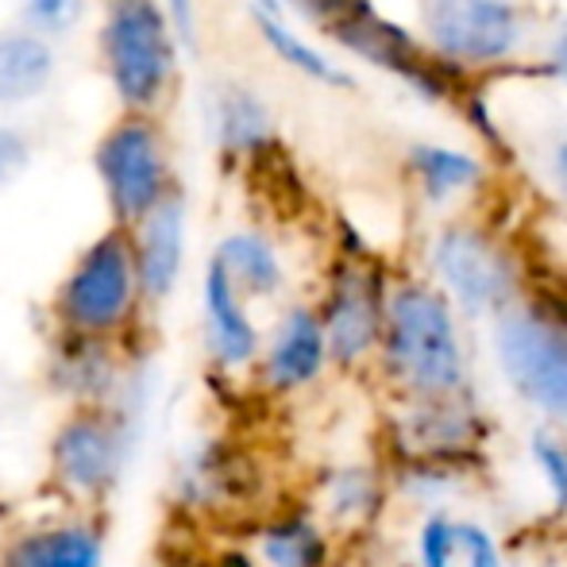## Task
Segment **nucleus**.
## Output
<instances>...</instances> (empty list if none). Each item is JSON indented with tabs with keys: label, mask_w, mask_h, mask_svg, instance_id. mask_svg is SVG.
Listing matches in <instances>:
<instances>
[{
	"label": "nucleus",
	"mask_w": 567,
	"mask_h": 567,
	"mask_svg": "<svg viewBox=\"0 0 567 567\" xmlns=\"http://www.w3.org/2000/svg\"><path fill=\"white\" fill-rule=\"evenodd\" d=\"M390 379L417 402L467 398L471 371L455 329L452 301L429 282H398L382 301V332L374 348Z\"/></svg>",
	"instance_id": "f257e3e1"
},
{
	"label": "nucleus",
	"mask_w": 567,
	"mask_h": 567,
	"mask_svg": "<svg viewBox=\"0 0 567 567\" xmlns=\"http://www.w3.org/2000/svg\"><path fill=\"white\" fill-rule=\"evenodd\" d=\"M97 51L124 113H158L171 101L182 47L163 0H109Z\"/></svg>",
	"instance_id": "f03ea898"
},
{
	"label": "nucleus",
	"mask_w": 567,
	"mask_h": 567,
	"mask_svg": "<svg viewBox=\"0 0 567 567\" xmlns=\"http://www.w3.org/2000/svg\"><path fill=\"white\" fill-rule=\"evenodd\" d=\"M143 306L140 275L127 228H109L85 247L54 293V321L62 332L113 340Z\"/></svg>",
	"instance_id": "7ed1b4c3"
},
{
	"label": "nucleus",
	"mask_w": 567,
	"mask_h": 567,
	"mask_svg": "<svg viewBox=\"0 0 567 567\" xmlns=\"http://www.w3.org/2000/svg\"><path fill=\"white\" fill-rule=\"evenodd\" d=\"M93 171L116 228H132L174 189L171 143L155 113H124L93 147Z\"/></svg>",
	"instance_id": "20e7f679"
},
{
	"label": "nucleus",
	"mask_w": 567,
	"mask_h": 567,
	"mask_svg": "<svg viewBox=\"0 0 567 567\" xmlns=\"http://www.w3.org/2000/svg\"><path fill=\"white\" fill-rule=\"evenodd\" d=\"M494 359L509 390L567 425V324L540 306L509 301L494 313Z\"/></svg>",
	"instance_id": "39448f33"
},
{
	"label": "nucleus",
	"mask_w": 567,
	"mask_h": 567,
	"mask_svg": "<svg viewBox=\"0 0 567 567\" xmlns=\"http://www.w3.org/2000/svg\"><path fill=\"white\" fill-rule=\"evenodd\" d=\"M425 43L452 66L506 62L529 39L525 0H417Z\"/></svg>",
	"instance_id": "423d86ee"
},
{
	"label": "nucleus",
	"mask_w": 567,
	"mask_h": 567,
	"mask_svg": "<svg viewBox=\"0 0 567 567\" xmlns=\"http://www.w3.org/2000/svg\"><path fill=\"white\" fill-rule=\"evenodd\" d=\"M441 293L467 317H494L517 301V267L502 244L471 225H449L433 244Z\"/></svg>",
	"instance_id": "0eeeda50"
},
{
	"label": "nucleus",
	"mask_w": 567,
	"mask_h": 567,
	"mask_svg": "<svg viewBox=\"0 0 567 567\" xmlns=\"http://www.w3.org/2000/svg\"><path fill=\"white\" fill-rule=\"evenodd\" d=\"M127 463L124 425L105 405H78L51 441L54 483L78 502H105Z\"/></svg>",
	"instance_id": "6e6552de"
},
{
	"label": "nucleus",
	"mask_w": 567,
	"mask_h": 567,
	"mask_svg": "<svg viewBox=\"0 0 567 567\" xmlns=\"http://www.w3.org/2000/svg\"><path fill=\"white\" fill-rule=\"evenodd\" d=\"M382 290L379 275L363 262H343L337 267L324 293V306L317 309L329 343V363L337 367H359L374 348L382 332Z\"/></svg>",
	"instance_id": "1a4fd4ad"
},
{
	"label": "nucleus",
	"mask_w": 567,
	"mask_h": 567,
	"mask_svg": "<svg viewBox=\"0 0 567 567\" xmlns=\"http://www.w3.org/2000/svg\"><path fill=\"white\" fill-rule=\"evenodd\" d=\"M251 367L259 371L262 390H270V394H298V390L313 386L329 367V343H324L317 309H286L270 329V337L259 343V355Z\"/></svg>",
	"instance_id": "9d476101"
},
{
	"label": "nucleus",
	"mask_w": 567,
	"mask_h": 567,
	"mask_svg": "<svg viewBox=\"0 0 567 567\" xmlns=\"http://www.w3.org/2000/svg\"><path fill=\"white\" fill-rule=\"evenodd\" d=\"M135 255V275H140L143 306H163L182 282L186 270V194L178 186L155 205L143 220L127 228Z\"/></svg>",
	"instance_id": "9b49d317"
},
{
	"label": "nucleus",
	"mask_w": 567,
	"mask_h": 567,
	"mask_svg": "<svg viewBox=\"0 0 567 567\" xmlns=\"http://www.w3.org/2000/svg\"><path fill=\"white\" fill-rule=\"evenodd\" d=\"M202 317L213 363L220 371H247L259 355L262 332L247 309V298L236 290V282L217 259H209L202 278Z\"/></svg>",
	"instance_id": "f8f14e48"
},
{
	"label": "nucleus",
	"mask_w": 567,
	"mask_h": 567,
	"mask_svg": "<svg viewBox=\"0 0 567 567\" xmlns=\"http://www.w3.org/2000/svg\"><path fill=\"white\" fill-rule=\"evenodd\" d=\"M105 529L97 522H82V517L16 533L0 553V567H105Z\"/></svg>",
	"instance_id": "ddd939ff"
},
{
	"label": "nucleus",
	"mask_w": 567,
	"mask_h": 567,
	"mask_svg": "<svg viewBox=\"0 0 567 567\" xmlns=\"http://www.w3.org/2000/svg\"><path fill=\"white\" fill-rule=\"evenodd\" d=\"M59 74V51L51 39L28 28L0 31V109H23L47 97Z\"/></svg>",
	"instance_id": "4468645a"
},
{
	"label": "nucleus",
	"mask_w": 567,
	"mask_h": 567,
	"mask_svg": "<svg viewBox=\"0 0 567 567\" xmlns=\"http://www.w3.org/2000/svg\"><path fill=\"white\" fill-rule=\"evenodd\" d=\"M54 386L70 394L78 405H105L120 386V363L109 340L62 332L51 359Z\"/></svg>",
	"instance_id": "2eb2a0df"
},
{
	"label": "nucleus",
	"mask_w": 567,
	"mask_h": 567,
	"mask_svg": "<svg viewBox=\"0 0 567 567\" xmlns=\"http://www.w3.org/2000/svg\"><path fill=\"white\" fill-rule=\"evenodd\" d=\"M213 259L228 270V278L236 282V290L251 298H275L286 286V267L278 259V247L270 244L262 231L239 228L225 236L213 251Z\"/></svg>",
	"instance_id": "dca6fc26"
},
{
	"label": "nucleus",
	"mask_w": 567,
	"mask_h": 567,
	"mask_svg": "<svg viewBox=\"0 0 567 567\" xmlns=\"http://www.w3.org/2000/svg\"><path fill=\"white\" fill-rule=\"evenodd\" d=\"M255 560H259V567H329V533L309 514L270 517L255 533Z\"/></svg>",
	"instance_id": "f3484780"
},
{
	"label": "nucleus",
	"mask_w": 567,
	"mask_h": 567,
	"mask_svg": "<svg viewBox=\"0 0 567 567\" xmlns=\"http://www.w3.org/2000/svg\"><path fill=\"white\" fill-rule=\"evenodd\" d=\"M247 12H251L255 28H259L262 43H267L286 66H293L298 74L313 78V82H321V85H351V78L343 74L340 66H332L313 43H306V39L286 23V16H270V12H259V8H247Z\"/></svg>",
	"instance_id": "a211bd4d"
},
{
	"label": "nucleus",
	"mask_w": 567,
	"mask_h": 567,
	"mask_svg": "<svg viewBox=\"0 0 567 567\" xmlns=\"http://www.w3.org/2000/svg\"><path fill=\"white\" fill-rule=\"evenodd\" d=\"M410 166H413V178H417L421 194L429 202H449L452 194L467 189L471 182L478 178V163L463 151L452 147H436V143H417L410 151Z\"/></svg>",
	"instance_id": "6ab92c4d"
},
{
	"label": "nucleus",
	"mask_w": 567,
	"mask_h": 567,
	"mask_svg": "<svg viewBox=\"0 0 567 567\" xmlns=\"http://www.w3.org/2000/svg\"><path fill=\"white\" fill-rule=\"evenodd\" d=\"M217 135L228 155H251L270 140V116L247 90H225L217 97Z\"/></svg>",
	"instance_id": "aec40b11"
},
{
	"label": "nucleus",
	"mask_w": 567,
	"mask_h": 567,
	"mask_svg": "<svg viewBox=\"0 0 567 567\" xmlns=\"http://www.w3.org/2000/svg\"><path fill=\"white\" fill-rule=\"evenodd\" d=\"M321 506L329 522H363L379 506V478L367 467H340L324 478Z\"/></svg>",
	"instance_id": "412c9836"
},
{
	"label": "nucleus",
	"mask_w": 567,
	"mask_h": 567,
	"mask_svg": "<svg viewBox=\"0 0 567 567\" xmlns=\"http://www.w3.org/2000/svg\"><path fill=\"white\" fill-rule=\"evenodd\" d=\"M90 8L93 0H16L20 28L51 39V43L78 35V28L90 20Z\"/></svg>",
	"instance_id": "4be33fe9"
},
{
	"label": "nucleus",
	"mask_w": 567,
	"mask_h": 567,
	"mask_svg": "<svg viewBox=\"0 0 567 567\" xmlns=\"http://www.w3.org/2000/svg\"><path fill=\"white\" fill-rule=\"evenodd\" d=\"M417 567H455L460 564V517L429 514L417 529Z\"/></svg>",
	"instance_id": "5701e85b"
},
{
	"label": "nucleus",
	"mask_w": 567,
	"mask_h": 567,
	"mask_svg": "<svg viewBox=\"0 0 567 567\" xmlns=\"http://www.w3.org/2000/svg\"><path fill=\"white\" fill-rule=\"evenodd\" d=\"M529 455L537 463L540 478H545L548 494H553L556 509H567V441L553 429H533Z\"/></svg>",
	"instance_id": "b1692460"
},
{
	"label": "nucleus",
	"mask_w": 567,
	"mask_h": 567,
	"mask_svg": "<svg viewBox=\"0 0 567 567\" xmlns=\"http://www.w3.org/2000/svg\"><path fill=\"white\" fill-rule=\"evenodd\" d=\"M460 564L463 567H502L494 537L478 522H460Z\"/></svg>",
	"instance_id": "393cba45"
},
{
	"label": "nucleus",
	"mask_w": 567,
	"mask_h": 567,
	"mask_svg": "<svg viewBox=\"0 0 567 567\" xmlns=\"http://www.w3.org/2000/svg\"><path fill=\"white\" fill-rule=\"evenodd\" d=\"M31 163V140L16 124H0V186L23 174Z\"/></svg>",
	"instance_id": "a878e982"
},
{
	"label": "nucleus",
	"mask_w": 567,
	"mask_h": 567,
	"mask_svg": "<svg viewBox=\"0 0 567 567\" xmlns=\"http://www.w3.org/2000/svg\"><path fill=\"white\" fill-rule=\"evenodd\" d=\"M540 171H545V182L553 186V194L567 205V127H564V132H556L553 140L545 143Z\"/></svg>",
	"instance_id": "bb28decb"
},
{
	"label": "nucleus",
	"mask_w": 567,
	"mask_h": 567,
	"mask_svg": "<svg viewBox=\"0 0 567 567\" xmlns=\"http://www.w3.org/2000/svg\"><path fill=\"white\" fill-rule=\"evenodd\" d=\"M166 16L174 23V35H178L182 51H197V0H163Z\"/></svg>",
	"instance_id": "cd10ccee"
},
{
	"label": "nucleus",
	"mask_w": 567,
	"mask_h": 567,
	"mask_svg": "<svg viewBox=\"0 0 567 567\" xmlns=\"http://www.w3.org/2000/svg\"><path fill=\"white\" fill-rule=\"evenodd\" d=\"M363 0H282V8H298L301 16H309V20H321L324 28H329L332 20H340L343 12H351V8H359Z\"/></svg>",
	"instance_id": "c85d7f7f"
},
{
	"label": "nucleus",
	"mask_w": 567,
	"mask_h": 567,
	"mask_svg": "<svg viewBox=\"0 0 567 567\" xmlns=\"http://www.w3.org/2000/svg\"><path fill=\"white\" fill-rule=\"evenodd\" d=\"M548 70H553L556 78L567 85V16L560 20V28L553 31V39H548Z\"/></svg>",
	"instance_id": "c756f323"
},
{
	"label": "nucleus",
	"mask_w": 567,
	"mask_h": 567,
	"mask_svg": "<svg viewBox=\"0 0 567 567\" xmlns=\"http://www.w3.org/2000/svg\"><path fill=\"white\" fill-rule=\"evenodd\" d=\"M209 567H259V560H255V553H247V548H225L220 556H213Z\"/></svg>",
	"instance_id": "7c9ffc66"
},
{
	"label": "nucleus",
	"mask_w": 567,
	"mask_h": 567,
	"mask_svg": "<svg viewBox=\"0 0 567 567\" xmlns=\"http://www.w3.org/2000/svg\"><path fill=\"white\" fill-rule=\"evenodd\" d=\"M182 567H209V564H197V560H194V564H182Z\"/></svg>",
	"instance_id": "2f4dec72"
}]
</instances>
